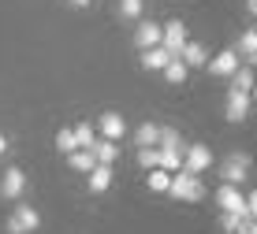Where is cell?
I'll return each instance as SVG.
<instances>
[{
	"label": "cell",
	"mask_w": 257,
	"mask_h": 234,
	"mask_svg": "<svg viewBox=\"0 0 257 234\" xmlns=\"http://www.w3.org/2000/svg\"><path fill=\"white\" fill-rule=\"evenodd\" d=\"M168 193H172L175 201H201V197H205V182H201L198 175H190V171H175Z\"/></svg>",
	"instance_id": "1"
},
{
	"label": "cell",
	"mask_w": 257,
	"mask_h": 234,
	"mask_svg": "<svg viewBox=\"0 0 257 234\" xmlns=\"http://www.w3.org/2000/svg\"><path fill=\"white\" fill-rule=\"evenodd\" d=\"M250 167H253V160L246 156V152H227L224 156V164H220V178L224 182H231V186H242L246 178H250Z\"/></svg>",
	"instance_id": "2"
},
{
	"label": "cell",
	"mask_w": 257,
	"mask_h": 234,
	"mask_svg": "<svg viewBox=\"0 0 257 234\" xmlns=\"http://www.w3.org/2000/svg\"><path fill=\"white\" fill-rule=\"evenodd\" d=\"M41 227V215H38V208H30V204H15L12 208V215H8V234H34Z\"/></svg>",
	"instance_id": "3"
},
{
	"label": "cell",
	"mask_w": 257,
	"mask_h": 234,
	"mask_svg": "<svg viewBox=\"0 0 257 234\" xmlns=\"http://www.w3.org/2000/svg\"><path fill=\"white\" fill-rule=\"evenodd\" d=\"M212 167V152L209 145H190L183 149V171H190V175H201V171Z\"/></svg>",
	"instance_id": "4"
},
{
	"label": "cell",
	"mask_w": 257,
	"mask_h": 234,
	"mask_svg": "<svg viewBox=\"0 0 257 234\" xmlns=\"http://www.w3.org/2000/svg\"><path fill=\"white\" fill-rule=\"evenodd\" d=\"M216 204L224 212H238V215H246V193L238 190V186H231V182H224L216 190Z\"/></svg>",
	"instance_id": "5"
},
{
	"label": "cell",
	"mask_w": 257,
	"mask_h": 234,
	"mask_svg": "<svg viewBox=\"0 0 257 234\" xmlns=\"http://www.w3.org/2000/svg\"><path fill=\"white\" fill-rule=\"evenodd\" d=\"M23 190H26V175L19 167H8L4 175H0V197H4V201H19Z\"/></svg>",
	"instance_id": "6"
},
{
	"label": "cell",
	"mask_w": 257,
	"mask_h": 234,
	"mask_svg": "<svg viewBox=\"0 0 257 234\" xmlns=\"http://www.w3.org/2000/svg\"><path fill=\"white\" fill-rule=\"evenodd\" d=\"M246 115H250V93H235V89H227L224 119H227V123H242Z\"/></svg>",
	"instance_id": "7"
},
{
	"label": "cell",
	"mask_w": 257,
	"mask_h": 234,
	"mask_svg": "<svg viewBox=\"0 0 257 234\" xmlns=\"http://www.w3.org/2000/svg\"><path fill=\"white\" fill-rule=\"evenodd\" d=\"M205 67L212 71V75H220V78H231L242 64H238V52H235V49H224V52H216V56H212Z\"/></svg>",
	"instance_id": "8"
},
{
	"label": "cell",
	"mask_w": 257,
	"mask_h": 234,
	"mask_svg": "<svg viewBox=\"0 0 257 234\" xmlns=\"http://www.w3.org/2000/svg\"><path fill=\"white\" fill-rule=\"evenodd\" d=\"M187 41H190V38H187V26H183L179 19H175V23H168V26H164V34H161V45H164L168 52H172V56H179Z\"/></svg>",
	"instance_id": "9"
},
{
	"label": "cell",
	"mask_w": 257,
	"mask_h": 234,
	"mask_svg": "<svg viewBox=\"0 0 257 234\" xmlns=\"http://www.w3.org/2000/svg\"><path fill=\"white\" fill-rule=\"evenodd\" d=\"M97 130H101V138H108V141H119L123 134H127V119H123V115H116V112H108V115H101Z\"/></svg>",
	"instance_id": "10"
},
{
	"label": "cell",
	"mask_w": 257,
	"mask_h": 234,
	"mask_svg": "<svg viewBox=\"0 0 257 234\" xmlns=\"http://www.w3.org/2000/svg\"><path fill=\"white\" fill-rule=\"evenodd\" d=\"M161 34H164V26H157V23H138L135 45H138V49H153V45H161Z\"/></svg>",
	"instance_id": "11"
},
{
	"label": "cell",
	"mask_w": 257,
	"mask_h": 234,
	"mask_svg": "<svg viewBox=\"0 0 257 234\" xmlns=\"http://www.w3.org/2000/svg\"><path fill=\"white\" fill-rule=\"evenodd\" d=\"M172 60V52L164 45H153V49H142V67L146 71H164V64Z\"/></svg>",
	"instance_id": "12"
},
{
	"label": "cell",
	"mask_w": 257,
	"mask_h": 234,
	"mask_svg": "<svg viewBox=\"0 0 257 234\" xmlns=\"http://www.w3.org/2000/svg\"><path fill=\"white\" fill-rule=\"evenodd\" d=\"M67 164H71V171H78V175H90L97 167V156H93V149H75V152H67Z\"/></svg>",
	"instance_id": "13"
},
{
	"label": "cell",
	"mask_w": 257,
	"mask_h": 234,
	"mask_svg": "<svg viewBox=\"0 0 257 234\" xmlns=\"http://www.w3.org/2000/svg\"><path fill=\"white\" fill-rule=\"evenodd\" d=\"M86 182H90V193H104L112 186V164H97L90 175H86Z\"/></svg>",
	"instance_id": "14"
},
{
	"label": "cell",
	"mask_w": 257,
	"mask_h": 234,
	"mask_svg": "<svg viewBox=\"0 0 257 234\" xmlns=\"http://www.w3.org/2000/svg\"><path fill=\"white\" fill-rule=\"evenodd\" d=\"M235 52H238V60H246V64H257V26L238 34V49Z\"/></svg>",
	"instance_id": "15"
},
{
	"label": "cell",
	"mask_w": 257,
	"mask_h": 234,
	"mask_svg": "<svg viewBox=\"0 0 257 234\" xmlns=\"http://www.w3.org/2000/svg\"><path fill=\"white\" fill-rule=\"evenodd\" d=\"M90 149H93L97 164H116V156H119V141H108V138H97Z\"/></svg>",
	"instance_id": "16"
},
{
	"label": "cell",
	"mask_w": 257,
	"mask_h": 234,
	"mask_svg": "<svg viewBox=\"0 0 257 234\" xmlns=\"http://www.w3.org/2000/svg\"><path fill=\"white\" fill-rule=\"evenodd\" d=\"M179 60H183L187 67H205V64H209V52L201 49L198 41H187V45H183V52H179Z\"/></svg>",
	"instance_id": "17"
},
{
	"label": "cell",
	"mask_w": 257,
	"mask_h": 234,
	"mask_svg": "<svg viewBox=\"0 0 257 234\" xmlns=\"http://www.w3.org/2000/svg\"><path fill=\"white\" fill-rule=\"evenodd\" d=\"M187 64H183V60L179 56H172V60H168V64H164V71H161V75H164V82H172V86H183V82H187Z\"/></svg>",
	"instance_id": "18"
},
{
	"label": "cell",
	"mask_w": 257,
	"mask_h": 234,
	"mask_svg": "<svg viewBox=\"0 0 257 234\" xmlns=\"http://www.w3.org/2000/svg\"><path fill=\"white\" fill-rule=\"evenodd\" d=\"M135 141H138V149L157 145V141H161V127H157V123H142V127L135 130Z\"/></svg>",
	"instance_id": "19"
},
{
	"label": "cell",
	"mask_w": 257,
	"mask_h": 234,
	"mask_svg": "<svg viewBox=\"0 0 257 234\" xmlns=\"http://www.w3.org/2000/svg\"><path fill=\"white\" fill-rule=\"evenodd\" d=\"M253 82H257V78H253V71L250 67H238L235 71V75H231V89H235V93H250V89H253Z\"/></svg>",
	"instance_id": "20"
},
{
	"label": "cell",
	"mask_w": 257,
	"mask_h": 234,
	"mask_svg": "<svg viewBox=\"0 0 257 234\" xmlns=\"http://www.w3.org/2000/svg\"><path fill=\"white\" fill-rule=\"evenodd\" d=\"M168 186H172V171H164V167L149 171V190L153 193H168Z\"/></svg>",
	"instance_id": "21"
},
{
	"label": "cell",
	"mask_w": 257,
	"mask_h": 234,
	"mask_svg": "<svg viewBox=\"0 0 257 234\" xmlns=\"http://www.w3.org/2000/svg\"><path fill=\"white\" fill-rule=\"evenodd\" d=\"M157 167H164V171H183V149H161V164Z\"/></svg>",
	"instance_id": "22"
},
{
	"label": "cell",
	"mask_w": 257,
	"mask_h": 234,
	"mask_svg": "<svg viewBox=\"0 0 257 234\" xmlns=\"http://www.w3.org/2000/svg\"><path fill=\"white\" fill-rule=\"evenodd\" d=\"M71 130H75V145L78 149H90L93 141H97V130L90 127V123H78V127H71Z\"/></svg>",
	"instance_id": "23"
},
{
	"label": "cell",
	"mask_w": 257,
	"mask_h": 234,
	"mask_svg": "<svg viewBox=\"0 0 257 234\" xmlns=\"http://www.w3.org/2000/svg\"><path fill=\"white\" fill-rule=\"evenodd\" d=\"M157 149H183V138L175 127H161V141H157Z\"/></svg>",
	"instance_id": "24"
},
{
	"label": "cell",
	"mask_w": 257,
	"mask_h": 234,
	"mask_svg": "<svg viewBox=\"0 0 257 234\" xmlns=\"http://www.w3.org/2000/svg\"><path fill=\"white\" fill-rule=\"evenodd\" d=\"M138 164L146 167V171H153L157 164H161V149H157V145H149V149H138Z\"/></svg>",
	"instance_id": "25"
},
{
	"label": "cell",
	"mask_w": 257,
	"mask_h": 234,
	"mask_svg": "<svg viewBox=\"0 0 257 234\" xmlns=\"http://www.w3.org/2000/svg\"><path fill=\"white\" fill-rule=\"evenodd\" d=\"M119 15L123 19H142V0H119Z\"/></svg>",
	"instance_id": "26"
},
{
	"label": "cell",
	"mask_w": 257,
	"mask_h": 234,
	"mask_svg": "<svg viewBox=\"0 0 257 234\" xmlns=\"http://www.w3.org/2000/svg\"><path fill=\"white\" fill-rule=\"evenodd\" d=\"M56 149L60 152H75L78 145H75V130H60L56 134Z\"/></svg>",
	"instance_id": "27"
},
{
	"label": "cell",
	"mask_w": 257,
	"mask_h": 234,
	"mask_svg": "<svg viewBox=\"0 0 257 234\" xmlns=\"http://www.w3.org/2000/svg\"><path fill=\"white\" fill-rule=\"evenodd\" d=\"M246 215H250V219H257V190L246 193Z\"/></svg>",
	"instance_id": "28"
},
{
	"label": "cell",
	"mask_w": 257,
	"mask_h": 234,
	"mask_svg": "<svg viewBox=\"0 0 257 234\" xmlns=\"http://www.w3.org/2000/svg\"><path fill=\"white\" fill-rule=\"evenodd\" d=\"M4 152H8V138L0 134V156H4Z\"/></svg>",
	"instance_id": "29"
},
{
	"label": "cell",
	"mask_w": 257,
	"mask_h": 234,
	"mask_svg": "<svg viewBox=\"0 0 257 234\" xmlns=\"http://www.w3.org/2000/svg\"><path fill=\"white\" fill-rule=\"evenodd\" d=\"M246 8H250V12L257 15V0H246Z\"/></svg>",
	"instance_id": "30"
},
{
	"label": "cell",
	"mask_w": 257,
	"mask_h": 234,
	"mask_svg": "<svg viewBox=\"0 0 257 234\" xmlns=\"http://www.w3.org/2000/svg\"><path fill=\"white\" fill-rule=\"evenodd\" d=\"M71 4H75V8H86V4H90V0H71Z\"/></svg>",
	"instance_id": "31"
},
{
	"label": "cell",
	"mask_w": 257,
	"mask_h": 234,
	"mask_svg": "<svg viewBox=\"0 0 257 234\" xmlns=\"http://www.w3.org/2000/svg\"><path fill=\"white\" fill-rule=\"evenodd\" d=\"M250 101H257V82H253V89H250Z\"/></svg>",
	"instance_id": "32"
},
{
	"label": "cell",
	"mask_w": 257,
	"mask_h": 234,
	"mask_svg": "<svg viewBox=\"0 0 257 234\" xmlns=\"http://www.w3.org/2000/svg\"><path fill=\"white\" fill-rule=\"evenodd\" d=\"M250 234H257V219H253V227H250Z\"/></svg>",
	"instance_id": "33"
}]
</instances>
